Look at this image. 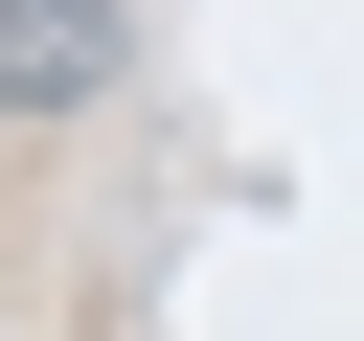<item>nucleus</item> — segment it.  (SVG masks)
<instances>
[{"label": "nucleus", "instance_id": "f257e3e1", "mask_svg": "<svg viewBox=\"0 0 364 341\" xmlns=\"http://www.w3.org/2000/svg\"><path fill=\"white\" fill-rule=\"evenodd\" d=\"M136 68V0H0V114H68Z\"/></svg>", "mask_w": 364, "mask_h": 341}]
</instances>
